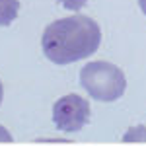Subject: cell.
<instances>
[{
	"mask_svg": "<svg viewBox=\"0 0 146 146\" xmlns=\"http://www.w3.org/2000/svg\"><path fill=\"white\" fill-rule=\"evenodd\" d=\"M82 88L98 101H115L125 94L127 80L125 72L119 66L105 60L88 62L80 70Z\"/></svg>",
	"mask_w": 146,
	"mask_h": 146,
	"instance_id": "2",
	"label": "cell"
},
{
	"mask_svg": "<svg viewBox=\"0 0 146 146\" xmlns=\"http://www.w3.org/2000/svg\"><path fill=\"white\" fill-rule=\"evenodd\" d=\"M125 140H146V127H133L129 135H125Z\"/></svg>",
	"mask_w": 146,
	"mask_h": 146,
	"instance_id": "5",
	"label": "cell"
},
{
	"mask_svg": "<svg viewBox=\"0 0 146 146\" xmlns=\"http://www.w3.org/2000/svg\"><path fill=\"white\" fill-rule=\"evenodd\" d=\"M86 2H88V0H58V4H60L62 8L72 10V12H78L80 8H84Z\"/></svg>",
	"mask_w": 146,
	"mask_h": 146,
	"instance_id": "6",
	"label": "cell"
},
{
	"mask_svg": "<svg viewBox=\"0 0 146 146\" xmlns=\"http://www.w3.org/2000/svg\"><path fill=\"white\" fill-rule=\"evenodd\" d=\"M0 142H12V135L0 125Z\"/></svg>",
	"mask_w": 146,
	"mask_h": 146,
	"instance_id": "7",
	"label": "cell"
},
{
	"mask_svg": "<svg viewBox=\"0 0 146 146\" xmlns=\"http://www.w3.org/2000/svg\"><path fill=\"white\" fill-rule=\"evenodd\" d=\"M101 43V29L98 22L88 16H68L49 23L41 37L45 56L58 66L82 60L98 51Z\"/></svg>",
	"mask_w": 146,
	"mask_h": 146,
	"instance_id": "1",
	"label": "cell"
},
{
	"mask_svg": "<svg viewBox=\"0 0 146 146\" xmlns=\"http://www.w3.org/2000/svg\"><path fill=\"white\" fill-rule=\"evenodd\" d=\"M2 98H4V88H2V82H0V103H2Z\"/></svg>",
	"mask_w": 146,
	"mask_h": 146,
	"instance_id": "9",
	"label": "cell"
},
{
	"mask_svg": "<svg viewBox=\"0 0 146 146\" xmlns=\"http://www.w3.org/2000/svg\"><path fill=\"white\" fill-rule=\"evenodd\" d=\"M138 4H140V10H142V14L146 16V0H138Z\"/></svg>",
	"mask_w": 146,
	"mask_h": 146,
	"instance_id": "8",
	"label": "cell"
},
{
	"mask_svg": "<svg viewBox=\"0 0 146 146\" xmlns=\"http://www.w3.org/2000/svg\"><path fill=\"white\" fill-rule=\"evenodd\" d=\"M20 14V0H0V25H10Z\"/></svg>",
	"mask_w": 146,
	"mask_h": 146,
	"instance_id": "4",
	"label": "cell"
},
{
	"mask_svg": "<svg viewBox=\"0 0 146 146\" xmlns=\"http://www.w3.org/2000/svg\"><path fill=\"white\" fill-rule=\"evenodd\" d=\"M90 101L80 98L78 94H68L55 101L53 121L62 133H78L90 121Z\"/></svg>",
	"mask_w": 146,
	"mask_h": 146,
	"instance_id": "3",
	"label": "cell"
}]
</instances>
